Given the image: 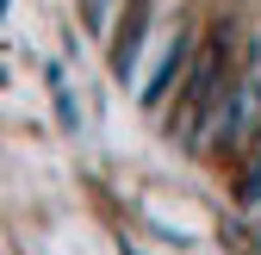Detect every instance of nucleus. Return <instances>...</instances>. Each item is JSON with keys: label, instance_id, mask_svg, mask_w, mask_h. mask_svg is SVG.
Returning a JSON list of instances; mask_svg holds the SVG:
<instances>
[{"label": "nucleus", "instance_id": "nucleus-1", "mask_svg": "<svg viewBox=\"0 0 261 255\" xmlns=\"http://www.w3.org/2000/svg\"><path fill=\"white\" fill-rule=\"evenodd\" d=\"M224 93H230V81H224V31H212L205 50L193 56V69H187V87H180V112H174L180 143H193V137L212 131V112H218Z\"/></svg>", "mask_w": 261, "mask_h": 255}, {"label": "nucleus", "instance_id": "nucleus-2", "mask_svg": "<svg viewBox=\"0 0 261 255\" xmlns=\"http://www.w3.org/2000/svg\"><path fill=\"white\" fill-rule=\"evenodd\" d=\"M255 124H261V75L249 69V75H237V81H230V93L218 100L205 143H212V149H243Z\"/></svg>", "mask_w": 261, "mask_h": 255}]
</instances>
